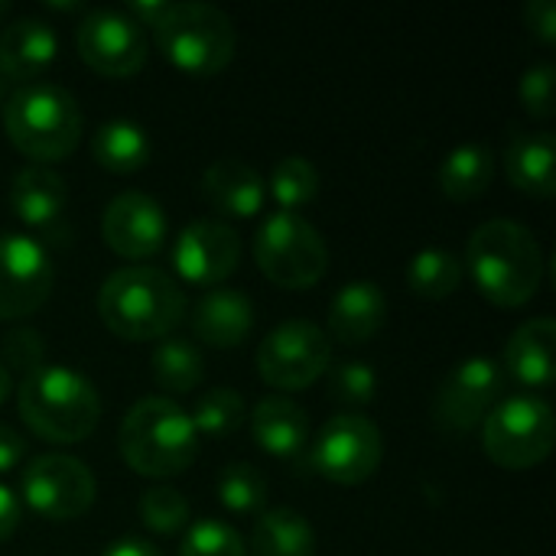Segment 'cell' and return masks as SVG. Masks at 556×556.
Instances as JSON below:
<instances>
[{
	"instance_id": "6da1fadb",
	"label": "cell",
	"mask_w": 556,
	"mask_h": 556,
	"mask_svg": "<svg viewBox=\"0 0 556 556\" xmlns=\"http://www.w3.org/2000/svg\"><path fill=\"white\" fill-rule=\"evenodd\" d=\"M466 267L489 303L518 309L541 290L544 251L528 225L492 218L472 231L466 244Z\"/></svg>"
},
{
	"instance_id": "7a4b0ae2",
	"label": "cell",
	"mask_w": 556,
	"mask_h": 556,
	"mask_svg": "<svg viewBox=\"0 0 556 556\" xmlns=\"http://www.w3.org/2000/svg\"><path fill=\"white\" fill-rule=\"evenodd\" d=\"M98 316L124 342L166 339L186 319V293L166 270L121 267L98 290Z\"/></svg>"
},
{
	"instance_id": "3957f363",
	"label": "cell",
	"mask_w": 556,
	"mask_h": 556,
	"mask_svg": "<svg viewBox=\"0 0 556 556\" xmlns=\"http://www.w3.org/2000/svg\"><path fill=\"white\" fill-rule=\"evenodd\" d=\"M23 424L46 443H81L101 420V397L94 384L65 365H42L23 378L16 391Z\"/></svg>"
},
{
	"instance_id": "277c9868",
	"label": "cell",
	"mask_w": 556,
	"mask_h": 556,
	"mask_svg": "<svg viewBox=\"0 0 556 556\" xmlns=\"http://www.w3.org/2000/svg\"><path fill=\"white\" fill-rule=\"evenodd\" d=\"M3 130L33 166H49L75 153L85 121L72 91L52 81H33L3 101Z\"/></svg>"
},
{
	"instance_id": "5b68a950",
	"label": "cell",
	"mask_w": 556,
	"mask_h": 556,
	"mask_svg": "<svg viewBox=\"0 0 556 556\" xmlns=\"http://www.w3.org/2000/svg\"><path fill=\"white\" fill-rule=\"evenodd\" d=\"M117 450L137 476L173 479L195 463L199 437L189 424V414L176 401L143 397L124 414Z\"/></svg>"
},
{
	"instance_id": "8992f818",
	"label": "cell",
	"mask_w": 556,
	"mask_h": 556,
	"mask_svg": "<svg viewBox=\"0 0 556 556\" xmlns=\"http://www.w3.org/2000/svg\"><path fill=\"white\" fill-rule=\"evenodd\" d=\"M160 52L186 75H218L238 49L235 23L212 3H169L153 29Z\"/></svg>"
},
{
	"instance_id": "52a82bcc",
	"label": "cell",
	"mask_w": 556,
	"mask_h": 556,
	"mask_svg": "<svg viewBox=\"0 0 556 556\" xmlns=\"http://www.w3.org/2000/svg\"><path fill=\"white\" fill-rule=\"evenodd\" d=\"M254 261L274 287L309 290L326 277L329 248L303 215L270 212L254 235Z\"/></svg>"
},
{
	"instance_id": "ba28073f",
	"label": "cell",
	"mask_w": 556,
	"mask_h": 556,
	"mask_svg": "<svg viewBox=\"0 0 556 556\" xmlns=\"http://www.w3.org/2000/svg\"><path fill=\"white\" fill-rule=\"evenodd\" d=\"M554 410L534 394H511L482 420V446L489 459L508 472L541 466L554 453Z\"/></svg>"
},
{
	"instance_id": "9c48e42d",
	"label": "cell",
	"mask_w": 556,
	"mask_h": 556,
	"mask_svg": "<svg viewBox=\"0 0 556 556\" xmlns=\"http://www.w3.org/2000/svg\"><path fill=\"white\" fill-rule=\"evenodd\" d=\"M20 489H23L26 508L52 525L78 521L81 515L91 511L94 495H98V482L91 469L81 459L65 456V453L36 456L23 469Z\"/></svg>"
},
{
	"instance_id": "30bf717a",
	"label": "cell",
	"mask_w": 556,
	"mask_h": 556,
	"mask_svg": "<svg viewBox=\"0 0 556 556\" xmlns=\"http://www.w3.org/2000/svg\"><path fill=\"white\" fill-rule=\"evenodd\" d=\"M332 365L329 336L306 319H290L277 326L257 349V371L264 384L277 391H306Z\"/></svg>"
},
{
	"instance_id": "8fae6325",
	"label": "cell",
	"mask_w": 556,
	"mask_h": 556,
	"mask_svg": "<svg viewBox=\"0 0 556 556\" xmlns=\"http://www.w3.org/2000/svg\"><path fill=\"white\" fill-rule=\"evenodd\" d=\"M384 459V437L365 414H336L313 443V466L336 485L368 482Z\"/></svg>"
},
{
	"instance_id": "7c38bea8",
	"label": "cell",
	"mask_w": 556,
	"mask_h": 556,
	"mask_svg": "<svg viewBox=\"0 0 556 556\" xmlns=\"http://www.w3.org/2000/svg\"><path fill=\"white\" fill-rule=\"evenodd\" d=\"M55 267L49 251L20 231L0 235V323L26 319L49 300Z\"/></svg>"
},
{
	"instance_id": "4fadbf2b",
	"label": "cell",
	"mask_w": 556,
	"mask_h": 556,
	"mask_svg": "<svg viewBox=\"0 0 556 556\" xmlns=\"http://www.w3.org/2000/svg\"><path fill=\"white\" fill-rule=\"evenodd\" d=\"M505 391V371L492 358H466L459 362L440 384L433 397V417L450 433H469L476 430L492 407L502 401Z\"/></svg>"
},
{
	"instance_id": "5bb4252c",
	"label": "cell",
	"mask_w": 556,
	"mask_h": 556,
	"mask_svg": "<svg viewBox=\"0 0 556 556\" xmlns=\"http://www.w3.org/2000/svg\"><path fill=\"white\" fill-rule=\"evenodd\" d=\"M78 55L104 78H130L147 65V36L121 10H91L78 23Z\"/></svg>"
},
{
	"instance_id": "9a60e30c",
	"label": "cell",
	"mask_w": 556,
	"mask_h": 556,
	"mask_svg": "<svg viewBox=\"0 0 556 556\" xmlns=\"http://www.w3.org/2000/svg\"><path fill=\"white\" fill-rule=\"evenodd\" d=\"M241 261V238L228 222L202 218L186 225L173 241V270L182 283L215 290L225 283Z\"/></svg>"
},
{
	"instance_id": "2e32d148",
	"label": "cell",
	"mask_w": 556,
	"mask_h": 556,
	"mask_svg": "<svg viewBox=\"0 0 556 556\" xmlns=\"http://www.w3.org/2000/svg\"><path fill=\"white\" fill-rule=\"evenodd\" d=\"M166 235H169V218L163 205L143 192H121L104 208L101 238L124 261H147L160 254Z\"/></svg>"
},
{
	"instance_id": "e0dca14e",
	"label": "cell",
	"mask_w": 556,
	"mask_h": 556,
	"mask_svg": "<svg viewBox=\"0 0 556 556\" xmlns=\"http://www.w3.org/2000/svg\"><path fill=\"white\" fill-rule=\"evenodd\" d=\"M554 349H556V323L541 316L531 319L525 326H518L502 352V371L531 391H547L554 384L556 365H554Z\"/></svg>"
},
{
	"instance_id": "ac0fdd59",
	"label": "cell",
	"mask_w": 556,
	"mask_h": 556,
	"mask_svg": "<svg viewBox=\"0 0 556 556\" xmlns=\"http://www.w3.org/2000/svg\"><path fill=\"white\" fill-rule=\"evenodd\" d=\"M202 195L218 215L254 218L267 202V179L254 166L225 156L202 173Z\"/></svg>"
},
{
	"instance_id": "d6986e66",
	"label": "cell",
	"mask_w": 556,
	"mask_h": 556,
	"mask_svg": "<svg viewBox=\"0 0 556 556\" xmlns=\"http://www.w3.org/2000/svg\"><path fill=\"white\" fill-rule=\"evenodd\" d=\"M388 319V300L378 283L371 280H352L345 283L336 300L329 303V342L342 345H365L371 342Z\"/></svg>"
},
{
	"instance_id": "ffe728a7",
	"label": "cell",
	"mask_w": 556,
	"mask_h": 556,
	"mask_svg": "<svg viewBox=\"0 0 556 556\" xmlns=\"http://www.w3.org/2000/svg\"><path fill=\"white\" fill-rule=\"evenodd\" d=\"M55 52H59L55 29L42 20L23 16L3 26L0 33V72L7 81L33 85L55 62Z\"/></svg>"
},
{
	"instance_id": "44dd1931",
	"label": "cell",
	"mask_w": 556,
	"mask_h": 556,
	"mask_svg": "<svg viewBox=\"0 0 556 556\" xmlns=\"http://www.w3.org/2000/svg\"><path fill=\"white\" fill-rule=\"evenodd\" d=\"M254 306L244 293L215 287L192 306V332L202 345L235 349L251 336Z\"/></svg>"
},
{
	"instance_id": "7402d4cb",
	"label": "cell",
	"mask_w": 556,
	"mask_h": 556,
	"mask_svg": "<svg viewBox=\"0 0 556 556\" xmlns=\"http://www.w3.org/2000/svg\"><path fill=\"white\" fill-rule=\"evenodd\" d=\"M251 433L267 456L296 459L309 443V414L290 397H264L251 410Z\"/></svg>"
},
{
	"instance_id": "603a6c76",
	"label": "cell",
	"mask_w": 556,
	"mask_h": 556,
	"mask_svg": "<svg viewBox=\"0 0 556 556\" xmlns=\"http://www.w3.org/2000/svg\"><path fill=\"white\" fill-rule=\"evenodd\" d=\"M505 176L518 192L551 199L556 192L554 134H515L505 147Z\"/></svg>"
},
{
	"instance_id": "cb8c5ba5",
	"label": "cell",
	"mask_w": 556,
	"mask_h": 556,
	"mask_svg": "<svg viewBox=\"0 0 556 556\" xmlns=\"http://www.w3.org/2000/svg\"><path fill=\"white\" fill-rule=\"evenodd\" d=\"M10 208L29 228H49L65 208V179L49 166H23L10 182Z\"/></svg>"
},
{
	"instance_id": "d4e9b609",
	"label": "cell",
	"mask_w": 556,
	"mask_h": 556,
	"mask_svg": "<svg viewBox=\"0 0 556 556\" xmlns=\"http://www.w3.org/2000/svg\"><path fill=\"white\" fill-rule=\"evenodd\" d=\"M254 556H316V534L309 521L293 508H270L254 521Z\"/></svg>"
},
{
	"instance_id": "484cf974",
	"label": "cell",
	"mask_w": 556,
	"mask_h": 556,
	"mask_svg": "<svg viewBox=\"0 0 556 556\" xmlns=\"http://www.w3.org/2000/svg\"><path fill=\"white\" fill-rule=\"evenodd\" d=\"M492 179H495V153L485 143H463L440 166V189L453 202H472L485 195Z\"/></svg>"
},
{
	"instance_id": "4316f807",
	"label": "cell",
	"mask_w": 556,
	"mask_h": 556,
	"mask_svg": "<svg viewBox=\"0 0 556 556\" xmlns=\"http://www.w3.org/2000/svg\"><path fill=\"white\" fill-rule=\"evenodd\" d=\"M91 156L108 173H117V176L137 173L150 160L147 130L134 121H104L91 134Z\"/></svg>"
},
{
	"instance_id": "83f0119b",
	"label": "cell",
	"mask_w": 556,
	"mask_h": 556,
	"mask_svg": "<svg viewBox=\"0 0 556 556\" xmlns=\"http://www.w3.org/2000/svg\"><path fill=\"white\" fill-rule=\"evenodd\" d=\"M463 283V261L446 248L417 251L407 264V287L420 300H446Z\"/></svg>"
},
{
	"instance_id": "f1b7e54d",
	"label": "cell",
	"mask_w": 556,
	"mask_h": 556,
	"mask_svg": "<svg viewBox=\"0 0 556 556\" xmlns=\"http://www.w3.org/2000/svg\"><path fill=\"white\" fill-rule=\"evenodd\" d=\"M153 378L169 394H192L205 378L202 352L186 339H163L153 352Z\"/></svg>"
},
{
	"instance_id": "f546056e",
	"label": "cell",
	"mask_w": 556,
	"mask_h": 556,
	"mask_svg": "<svg viewBox=\"0 0 556 556\" xmlns=\"http://www.w3.org/2000/svg\"><path fill=\"white\" fill-rule=\"evenodd\" d=\"M244 417H248V407L235 388H212L195 397L189 424L195 437L202 433L208 440H222V437H231L244 424Z\"/></svg>"
},
{
	"instance_id": "4dcf8cb0",
	"label": "cell",
	"mask_w": 556,
	"mask_h": 556,
	"mask_svg": "<svg viewBox=\"0 0 556 556\" xmlns=\"http://www.w3.org/2000/svg\"><path fill=\"white\" fill-rule=\"evenodd\" d=\"M267 192L280 205L277 212L300 215V208H306L319 195V173H316V166L306 156H283L270 169Z\"/></svg>"
},
{
	"instance_id": "1f68e13d",
	"label": "cell",
	"mask_w": 556,
	"mask_h": 556,
	"mask_svg": "<svg viewBox=\"0 0 556 556\" xmlns=\"http://www.w3.org/2000/svg\"><path fill=\"white\" fill-rule=\"evenodd\" d=\"M215 495L231 515H254L267 502V479L251 463H231L218 472Z\"/></svg>"
},
{
	"instance_id": "d6a6232c",
	"label": "cell",
	"mask_w": 556,
	"mask_h": 556,
	"mask_svg": "<svg viewBox=\"0 0 556 556\" xmlns=\"http://www.w3.org/2000/svg\"><path fill=\"white\" fill-rule=\"evenodd\" d=\"M137 515L143 521L147 531L153 534H179L186 525H189V505L186 498L176 492V489H166V485H156L150 492L140 495V505H137Z\"/></svg>"
},
{
	"instance_id": "836d02e7",
	"label": "cell",
	"mask_w": 556,
	"mask_h": 556,
	"mask_svg": "<svg viewBox=\"0 0 556 556\" xmlns=\"http://www.w3.org/2000/svg\"><path fill=\"white\" fill-rule=\"evenodd\" d=\"M329 397L349 407H365L378 397V375L368 362L329 365Z\"/></svg>"
},
{
	"instance_id": "e575fe53",
	"label": "cell",
	"mask_w": 556,
	"mask_h": 556,
	"mask_svg": "<svg viewBox=\"0 0 556 556\" xmlns=\"http://www.w3.org/2000/svg\"><path fill=\"white\" fill-rule=\"evenodd\" d=\"M179 556H248V551H244L241 534L231 525L202 518L186 531Z\"/></svg>"
},
{
	"instance_id": "d590c367",
	"label": "cell",
	"mask_w": 556,
	"mask_h": 556,
	"mask_svg": "<svg viewBox=\"0 0 556 556\" xmlns=\"http://www.w3.org/2000/svg\"><path fill=\"white\" fill-rule=\"evenodd\" d=\"M521 104L531 117L538 121H547L554 117L556 111V68L551 62H541V65H531L525 75H521Z\"/></svg>"
},
{
	"instance_id": "8d00e7d4",
	"label": "cell",
	"mask_w": 556,
	"mask_h": 556,
	"mask_svg": "<svg viewBox=\"0 0 556 556\" xmlns=\"http://www.w3.org/2000/svg\"><path fill=\"white\" fill-rule=\"evenodd\" d=\"M46 342H42V336L39 332H33V329H16V332H10L7 339H3V345H0V365L10 371V378L13 375H33L36 368H42L46 362Z\"/></svg>"
},
{
	"instance_id": "74e56055",
	"label": "cell",
	"mask_w": 556,
	"mask_h": 556,
	"mask_svg": "<svg viewBox=\"0 0 556 556\" xmlns=\"http://www.w3.org/2000/svg\"><path fill=\"white\" fill-rule=\"evenodd\" d=\"M525 23H528V29H531L544 46H554L556 42L554 0H531V3L525 7Z\"/></svg>"
},
{
	"instance_id": "f35d334b",
	"label": "cell",
	"mask_w": 556,
	"mask_h": 556,
	"mask_svg": "<svg viewBox=\"0 0 556 556\" xmlns=\"http://www.w3.org/2000/svg\"><path fill=\"white\" fill-rule=\"evenodd\" d=\"M26 456V440L10 424H0V476L16 469Z\"/></svg>"
},
{
	"instance_id": "ab89813d",
	"label": "cell",
	"mask_w": 556,
	"mask_h": 556,
	"mask_svg": "<svg viewBox=\"0 0 556 556\" xmlns=\"http://www.w3.org/2000/svg\"><path fill=\"white\" fill-rule=\"evenodd\" d=\"M20 515H23L20 498L7 485H0V544L20 528Z\"/></svg>"
},
{
	"instance_id": "60d3db41",
	"label": "cell",
	"mask_w": 556,
	"mask_h": 556,
	"mask_svg": "<svg viewBox=\"0 0 556 556\" xmlns=\"http://www.w3.org/2000/svg\"><path fill=\"white\" fill-rule=\"evenodd\" d=\"M166 10H169V3H166V0H160V3H150V0H134V3L127 7V16H130L137 26H150V29H156V23L166 16Z\"/></svg>"
},
{
	"instance_id": "b9f144b4",
	"label": "cell",
	"mask_w": 556,
	"mask_h": 556,
	"mask_svg": "<svg viewBox=\"0 0 556 556\" xmlns=\"http://www.w3.org/2000/svg\"><path fill=\"white\" fill-rule=\"evenodd\" d=\"M101 556H160V551L150 544V541H140V538H124L117 544H111Z\"/></svg>"
},
{
	"instance_id": "7bdbcfd3",
	"label": "cell",
	"mask_w": 556,
	"mask_h": 556,
	"mask_svg": "<svg viewBox=\"0 0 556 556\" xmlns=\"http://www.w3.org/2000/svg\"><path fill=\"white\" fill-rule=\"evenodd\" d=\"M10 391H13V378H10V371H7V368L0 365V407L7 404Z\"/></svg>"
},
{
	"instance_id": "ee69618b",
	"label": "cell",
	"mask_w": 556,
	"mask_h": 556,
	"mask_svg": "<svg viewBox=\"0 0 556 556\" xmlns=\"http://www.w3.org/2000/svg\"><path fill=\"white\" fill-rule=\"evenodd\" d=\"M3 101H7V78H3V72H0V108H3Z\"/></svg>"
},
{
	"instance_id": "f6af8a7d",
	"label": "cell",
	"mask_w": 556,
	"mask_h": 556,
	"mask_svg": "<svg viewBox=\"0 0 556 556\" xmlns=\"http://www.w3.org/2000/svg\"><path fill=\"white\" fill-rule=\"evenodd\" d=\"M7 13H10V3H3V0H0V20H3Z\"/></svg>"
}]
</instances>
